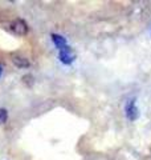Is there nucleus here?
I'll use <instances>...</instances> for the list:
<instances>
[{"mask_svg":"<svg viewBox=\"0 0 151 160\" xmlns=\"http://www.w3.org/2000/svg\"><path fill=\"white\" fill-rule=\"evenodd\" d=\"M28 23L24 19H15L9 23V31L16 36H25L28 33Z\"/></svg>","mask_w":151,"mask_h":160,"instance_id":"obj_1","label":"nucleus"},{"mask_svg":"<svg viewBox=\"0 0 151 160\" xmlns=\"http://www.w3.org/2000/svg\"><path fill=\"white\" fill-rule=\"evenodd\" d=\"M58 58H60V60H61V63H64V64H72L74 62V59H76V53H74V51L72 48L66 46L62 49H60Z\"/></svg>","mask_w":151,"mask_h":160,"instance_id":"obj_2","label":"nucleus"},{"mask_svg":"<svg viewBox=\"0 0 151 160\" xmlns=\"http://www.w3.org/2000/svg\"><path fill=\"white\" fill-rule=\"evenodd\" d=\"M126 116H127L129 120H131V122H134V120H137L138 116H139V109L138 107L135 106V100H130V102H127V104H126Z\"/></svg>","mask_w":151,"mask_h":160,"instance_id":"obj_3","label":"nucleus"},{"mask_svg":"<svg viewBox=\"0 0 151 160\" xmlns=\"http://www.w3.org/2000/svg\"><path fill=\"white\" fill-rule=\"evenodd\" d=\"M12 63L17 68H29V66H31L29 59L21 53H13L12 55Z\"/></svg>","mask_w":151,"mask_h":160,"instance_id":"obj_4","label":"nucleus"},{"mask_svg":"<svg viewBox=\"0 0 151 160\" xmlns=\"http://www.w3.org/2000/svg\"><path fill=\"white\" fill-rule=\"evenodd\" d=\"M50 36H52V40H53L54 46L58 48V51H60V49H62L64 47H66V40H65L64 36H61V35H58V33H52Z\"/></svg>","mask_w":151,"mask_h":160,"instance_id":"obj_5","label":"nucleus"},{"mask_svg":"<svg viewBox=\"0 0 151 160\" xmlns=\"http://www.w3.org/2000/svg\"><path fill=\"white\" fill-rule=\"evenodd\" d=\"M21 80H23V83H24L27 87H32L33 84H34V78H33V75H31V73L24 75V76L21 78Z\"/></svg>","mask_w":151,"mask_h":160,"instance_id":"obj_6","label":"nucleus"},{"mask_svg":"<svg viewBox=\"0 0 151 160\" xmlns=\"http://www.w3.org/2000/svg\"><path fill=\"white\" fill-rule=\"evenodd\" d=\"M8 120V111L6 108H0V126L6 124Z\"/></svg>","mask_w":151,"mask_h":160,"instance_id":"obj_7","label":"nucleus"},{"mask_svg":"<svg viewBox=\"0 0 151 160\" xmlns=\"http://www.w3.org/2000/svg\"><path fill=\"white\" fill-rule=\"evenodd\" d=\"M2 73H3V66H2V63H0V78H2Z\"/></svg>","mask_w":151,"mask_h":160,"instance_id":"obj_8","label":"nucleus"}]
</instances>
